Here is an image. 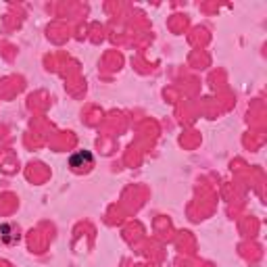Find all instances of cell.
Returning <instances> with one entry per match:
<instances>
[{
	"instance_id": "6da1fadb",
	"label": "cell",
	"mask_w": 267,
	"mask_h": 267,
	"mask_svg": "<svg viewBox=\"0 0 267 267\" xmlns=\"http://www.w3.org/2000/svg\"><path fill=\"white\" fill-rule=\"evenodd\" d=\"M92 165V155L90 152H78L71 157V167L75 171H82V169H88Z\"/></svg>"
}]
</instances>
